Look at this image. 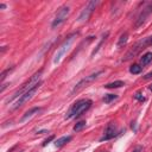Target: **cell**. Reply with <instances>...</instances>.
Wrapping results in <instances>:
<instances>
[{"mask_svg":"<svg viewBox=\"0 0 152 152\" xmlns=\"http://www.w3.org/2000/svg\"><path fill=\"white\" fill-rule=\"evenodd\" d=\"M42 74H43V69H40L39 71H37V73H35L31 77H30L25 83H23L22 84V87L20 88H18L16 92H14L13 94H12V96L11 98H8L7 100H6V103H8V102H12L13 100H16V99H19L23 94H25L26 92H29V90H31L32 88H35L39 82H40V77H42Z\"/></svg>","mask_w":152,"mask_h":152,"instance_id":"1","label":"cell"},{"mask_svg":"<svg viewBox=\"0 0 152 152\" xmlns=\"http://www.w3.org/2000/svg\"><path fill=\"white\" fill-rule=\"evenodd\" d=\"M93 105V101L89 99H81L79 101H76L73 103V106L70 107L68 114L66 115L67 119H71V118H79L80 115H82L84 112H87Z\"/></svg>","mask_w":152,"mask_h":152,"instance_id":"2","label":"cell"},{"mask_svg":"<svg viewBox=\"0 0 152 152\" xmlns=\"http://www.w3.org/2000/svg\"><path fill=\"white\" fill-rule=\"evenodd\" d=\"M147 47H151L150 37H145V38L138 40L132 48H130V50H128V51L126 52V55L123 57V62H127V61H130V59L137 57L144 49H146Z\"/></svg>","mask_w":152,"mask_h":152,"instance_id":"3","label":"cell"},{"mask_svg":"<svg viewBox=\"0 0 152 152\" xmlns=\"http://www.w3.org/2000/svg\"><path fill=\"white\" fill-rule=\"evenodd\" d=\"M76 36H77V32H74V33L69 35V36L67 37V39L59 45V48H58V50H57V52H56V55H55V57H54V63H55V64L59 63V61L62 59V57H63V56L66 55V52L69 50L70 45H71V43L74 42V39L76 38Z\"/></svg>","mask_w":152,"mask_h":152,"instance_id":"4","label":"cell"},{"mask_svg":"<svg viewBox=\"0 0 152 152\" xmlns=\"http://www.w3.org/2000/svg\"><path fill=\"white\" fill-rule=\"evenodd\" d=\"M103 73V70H99V71H96V73H93V74H90V75H88V76H86V77H83L81 81H79L77 83H76V86L73 88V90H71V95H74L75 93H79L81 89H83V88H86V87H88L90 83H93L99 76L101 75Z\"/></svg>","mask_w":152,"mask_h":152,"instance_id":"5","label":"cell"},{"mask_svg":"<svg viewBox=\"0 0 152 152\" xmlns=\"http://www.w3.org/2000/svg\"><path fill=\"white\" fill-rule=\"evenodd\" d=\"M42 83H43V82L40 81V82L35 87V88H32L31 90H29V92H26L25 94H23V95H22V96L16 101V102L13 103V106H12V108H11V109H12V111H16V109H18L19 107H22V106H23L24 103H26L29 100H31V99L33 98V95L37 93V90L39 89V87L42 86Z\"/></svg>","mask_w":152,"mask_h":152,"instance_id":"6","label":"cell"},{"mask_svg":"<svg viewBox=\"0 0 152 152\" xmlns=\"http://www.w3.org/2000/svg\"><path fill=\"white\" fill-rule=\"evenodd\" d=\"M98 5H99L98 0H92V1H88L87 5L84 6V8L82 10V12L80 13L77 20L79 22H87L90 18V16H92V13L94 12V10L96 8Z\"/></svg>","mask_w":152,"mask_h":152,"instance_id":"7","label":"cell"},{"mask_svg":"<svg viewBox=\"0 0 152 152\" xmlns=\"http://www.w3.org/2000/svg\"><path fill=\"white\" fill-rule=\"evenodd\" d=\"M69 12H70V7H69L68 5H64V6L61 7V8L57 11V13H56L55 19L52 20L51 26H52V27H57V26H59L61 24H63V23L66 22V19L68 18V16H69Z\"/></svg>","mask_w":152,"mask_h":152,"instance_id":"8","label":"cell"},{"mask_svg":"<svg viewBox=\"0 0 152 152\" xmlns=\"http://www.w3.org/2000/svg\"><path fill=\"white\" fill-rule=\"evenodd\" d=\"M116 135V127L113 123H109L107 125V127H106L105 132H103V135L100 138V142H103V140H109L112 138H114V137Z\"/></svg>","mask_w":152,"mask_h":152,"instance_id":"9","label":"cell"},{"mask_svg":"<svg viewBox=\"0 0 152 152\" xmlns=\"http://www.w3.org/2000/svg\"><path fill=\"white\" fill-rule=\"evenodd\" d=\"M42 111V108L40 107H33V108H31L30 111H27V112H25V114L20 118V123H25V121H27L29 119H31L33 115H36V114H38L39 112Z\"/></svg>","mask_w":152,"mask_h":152,"instance_id":"10","label":"cell"},{"mask_svg":"<svg viewBox=\"0 0 152 152\" xmlns=\"http://www.w3.org/2000/svg\"><path fill=\"white\" fill-rule=\"evenodd\" d=\"M70 140H71V137L70 135H68V137H61V138H58L57 140H55V145H56V147H62L67 143H69Z\"/></svg>","mask_w":152,"mask_h":152,"instance_id":"11","label":"cell"},{"mask_svg":"<svg viewBox=\"0 0 152 152\" xmlns=\"http://www.w3.org/2000/svg\"><path fill=\"white\" fill-rule=\"evenodd\" d=\"M151 61H152V52H146L140 58V64H142V67H145L151 62Z\"/></svg>","mask_w":152,"mask_h":152,"instance_id":"12","label":"cell"},{"mask_svg":"<svg viewBox=\"0 0 152 152\" xmlns=\"http://www.w3.org/2000/svg\"><path fill=\"white\" fill-rule=\"evenodd\" d=\"M127 40H128V32H124L123 35L120 36V38H119V40L116 43V47L118 48H123L124 45L127 43Z\"/></svg>","mask_w":152,"mask_h":152,"instance_id":"13","label":"cell"},{"mask_svg":"<svg viewBox=\"0 0 152 152\" xmlns=\"http://www.w3.org/2000/svg\"><path fill=\"white\" fill-rule=\"evenodd\" d=\"M123 86H125V82H123V81H114V82L105 84V88L113 89V88H120V87H123Z\"/></svg>","mask_w":152,"mask_h":152,"instance_id":"14","label":"cell"},{"mask_svg":"<svg viewBox=\"0 0 152 152\" xmlns=\"http://www.w3.org/2000/svg\"><path fill=\"white\" fill-rule=\"evenodd\" d=\"M108 35H109V32H108V31L106 32V33H103V35H102V37H101V40L99 42V44H98V47H96V48H95V49L93 50V52H92V56H94V55H95V54H96V52L99 51V49L101 48V45H102V43H103V42L106 40V38L108 37Z\"/></svg>","mask_w":152,"mask_h":152,"instance_id":"15","label":"cell"},{"mask_svg":"<svg viewBox=\"0 0 152 152\" xmlns=\"http://www.w3.org/2000/svg\"><path fill=\"white\" fill-rule=\"evenodd\" d=\"M142 69H143V67L139 66V64H132V66L130 67V73H131V74H140V73H142Z\"/></svg>","mask_w":152,"mask_h":152,"instance_id":"16","label":"cell"},{"mask_svg":"<svg viewBox=\"0 0 152 152\" xmlns=\"http://www.w3.org/2000/svg\"><path fill=\"white\" fill-rule=\"evenodd\" d=\"M115 99H118V95H115V94H106L102 100H103L105 103H111V102L114 101Z\"/></svg>","mask_w":152,"mask_h":152,"instance_id":"17","label":"cell"},{"mask_svg":"<svg viewBox=\"0 0 152 152\" xmlns=\"http://www.w3.org/2000/svg\"><path fill=\"white\" fill-rule=\"evenodd\" d=\"M86 124H87V123H86L84 120H82V121H79V123L76 124L75 126H74V128H73V130H74L75 132H80V131H82V130L86 127Z\"/></svg>","mask_w":152,"mask_h":152,"instance_id":"18","label":"cell"},{"mask_svg":"<svg viewBox=\"0 0 152 152\" xmlns=\"http://www.w3.org/2000/svg\"><path fill=\"white\" fill-rule=\"evenodd\" d=\"M14 69V67H11V68H7L6 70H4L3 73H1V77H0V80H1V82H4L5 81V79H6V76L12 71Z\"/></svg>","mask_w":152,"mask_h":152,"instance_id":"19","label":"cell"},{"mask_svg":"<svg viewBox=\"0 0 152 152\" xmlns=\"http://www.w3.org/2000/svg\"><path fill=\"white\" fill-rule=\"evenodd\" d=\"M134 99H137L138 101H142V102H143V101H145V98H144V96L142 95V93H139V92L134 94Z\"/></svg>","mask_w":152,"mask_h":152,"instance_id":"20","label":"cell"},{"mask_svg":"<svg viewBox=\"0 0 152 152\" xmlns=\"http://www.w3.org/2000/svg\"><path fill=\"white\" fill-rule=\"evenodd\" d=\"M52 139H54V135L49 137L48 139H45V140H44V143H43V146H47V145H48V144H49V143H50V142H51Z\"/></svg>","mask_w":152,"mask_h":152,"instance_id":"21","label":"cell"},{"mask_svg":"<svg viewBox=\"0 0 152 152\" xmlns=\"http://www.w3.org/2000/svg\"><path fill=\"white\" fill-rule=\"evenodd\" d=\"M151 79H152V71L147 73V74L144 76V80H151Z\"/></svg>","mask_w":152,"mask_h":152,"instance_id":"22","label":"cell"},{"mask_svg":"<svg viewBox=\"0 0 152 152\" xmlns=\"http://www.w3.org/2000/svg\"><path fill=\"white\" fill-rule=\"evenodd\" d=\"M143 151V146H137L133 151H131V152H142Z\"/></svg>","mask_w":152,"mask_h":152,"instance_id":"23","label":"cell"},{"mask_svg":"<svg viewBox=\"0 0 152 152\" xmlns=\"http://www.w3.org/2000/svg\"><path fill=\"white\" fill-rule=\"evenodd\" d=\"M5 7H6V6H5L4 4H0V8H5Z\"/></svg>","mask_w":152,"mask_h":152,"instance_id":"24","label":"cell"},{"mask_svg":"<svg viewBox=\"0 0 152 152\" xmlns=\"http://www.w3.org/2000/svg\"><path fill=\"white\" fill-rule=\"evenodd\" d=\"M150 40H151V47H152V36H150Z\"/></svg>","mask_w":152,"mask_h":152,"instance_id":"25","label":"cell"},{"mask_svg":"<svg viewBox=\"0 0 152 152\" xmlns=\"http://www.w3.org/2000/svg\"><path fill=\"white\" fill-rule=\"evenodd\" d=\"M150 90H151V92H152V84L150 86Z\"/></svg>","mask_w":152,"mask_h":152,"instance_id":"26","label":"cell"},{"mask_svg":"<svg viewBox=\"0 0 152 152\" xmlns=\"http://www.w3.org/2000/svg\"><path fill=\"white\" fill-rule=\"evenodd\" d=\"M20 152H23V151H20Z\"/></svg>","mask_w":152,"mask_h":152,"instance_id":"27","label":"cell"}]
</instances>
